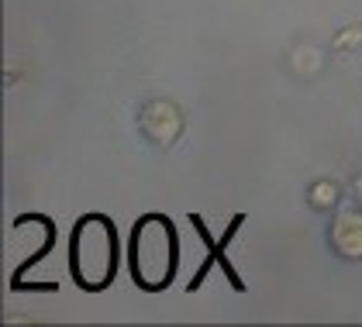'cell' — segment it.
<instances>
[{
  "label": "cell",
  "mask_w": 362,
  "mask_h": 327,
  "mask_svg": "<svg viewBox=\"0 0 362 327\" xmlns=\"http://www.w3.org/2000/svg\"><path fill=\"white\" fill-rule=\"evenodd\" d=\"M128 269L145 293H163L180 269V238L166 214H145L128 238Z\"/></svg>",
  "instance_id": "cell-1"
},
{
  "label": "cell",
  "mask_w": 362,
  "mask_h": 327,
  "mask_svg": "<svg viewBox=\"0 0 362 327\" xmlns=\"http://www.w3.org/2000/svg\"><path fill=\"white\" fill-rule=\"evenodd\" d=\"M121 266L117 227L104 214H83L69 234V275L86 293L107 290Z\"/></svg>",
  "instance_id": "cell-2"
},
{
  "label": "cell",
  "mask_w": 362,
  "mask_h": 327,
  "mask_svg": "<svg viewBox=\"0 0 362 327\" xmlns=\"http://www.w3.org/2000/svg\"><path fill=\"white\" fill-rule=\"evenodd\" d=\"M190 224H194L197 238H200V242H204V248H207V258H204V266L197 269L194 283H190V290H200V286H204V275L211 273V266L218 262V266L224 269V275H228V283H231V286H235V290L242 293V290H245V283H242V275H238V269H235V266L228 262V245L235 242L238 227L245 224V214H235V220L228 224V231H224L221 238H214V234L207 231V224H204V218H200V214H190Z\"/></svg>",
  "instance_id": "cell-3"
},
{
  "label": "cell",
  "mask_w": 362,
  "mask_h": 327,
  "mask_svg": "<svg viewBox=\"0 0 362 327\" xmlns=\"http://www.w3.org/2000/svg\"><path fill=\"white\" fill-rule=\"evenodd\" d=\"M139 131L148 145L156 148H169L176 145V138L183 135V110L176 107L173 100H145L139 110Z\"/></svg>",
  "instance_id": "cell-4"
},
{
  "label": "cell",
  "mask_w": 362,
  "mask_h": 327,
  "mask_svg": "<svg viewBox=\"0 0 362 327\" xmlns=\"http://www.w3.org/2000/svg\"><path fill=\"white\" fill-rule=\"evenodd\" d=\"M328 245L338 258H349V262H359L362 258V207H349V210H338L332 218L328 227Z\"/></svg>",
  "instance_id": "cell-5"
},
{
  "label": "cell",
  "mask_w": 362,
  "mask_h": 327,
  "mask_svg": "<svg viewBox=\"0 0 362 327\" xmlns=\"http://www.w3.org/2000/svg\"><path fill=\"white\" fill-rule=\"evenodd\" d=\"M307 196H310V207L314 210H332L334 203H338V196H341V190H338V183H332V179H317Z\"/></svg>",
  "instance_id": "cell-6"
},
{
  "label": "cell",
  "mask_w": 362,
  "mask_h": 327,
  "mask_svg": "<svg viewBox=\"0 0 362 327\" xmlns=\"http://www.w3.org/2000/svg\"><path fill=\"white\" fill-rule=\"evenodd\" d=\"M334 49H362V28H345V31H338Z\"/></svg>",
  "instance_id": "cell-7"
},
{
  "label": "cell",
  "mask_w": 362,
  "mask_h": 327,
  "mask_svg": "<svg viewBox=\"0 0 362 327\" xmlns=\"http://www.w3.org/2000/svg\"><path fill=\"white\" fill-rule=\"evenodd\" d=\"M352 196L362 203V176H356V179H352Z\"/></svg>",
  "instance_id": "cell-8"
}]
</instances>
